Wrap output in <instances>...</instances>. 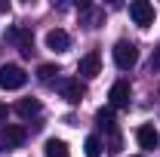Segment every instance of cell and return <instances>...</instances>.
<instances>
[{
  "mask_svg": "<svg viewBox=\"0 0 160 157\" xmlns=\"http://www.w3.org/2000/svg\"><path fill=\"white\" fill-rule=\"evenodd\" d=\"M136 62H139V46L129 43V40H117L114 43V65L120 71H129Z\"/></svg>",
  "mask_w": 160,
  "mask_h": 157,
  "instance_id": "obj_1",
  "label": "cell"
},
{
  "mask_svg": "<svg viewBox=\"0 0 160 157\" xmlns=\"http://www.w3.org/2000/svg\"><path fill=\"white\" fill-rule=\"evenodd\" d=\"M28 83V74L19 65H3L0 68V89H22Z\"/></svg>",
  "mask_w": 160,
  "mask_h": 157,
  "instance_id": "obj_2",
  "label": "cell"
},
{
  "mask_svg": "<svg viewBox=\"0 0 160 157\" xmlns=\"http://www.w3.org/2000/svg\"><path fill=\"white\" fill-rule=\"evenodd\" d=\"M25 139H28L25 126H3V129H0V151H3V154H6V151H16V148L25 145Z\"/></svg>",
  "mask_w": 160,
  "mask_h": 157,
  "instance_id": "obj_3",
  "label": "cell"
},
{
  "mask_svg": "<svg viewBox=\"0 0 160 157\" xmlns=\"http://www.w3.org/2000/svg\"><path fill=\"white\" fill-rule=\"evenodd\" d=\"M59 93H62V99L71 102V105H80L83 96H86V89H83V83H80L77 77H62L59 80Z\"/></svg>",
  "mask_w": 160,
  "mask_h": 157,
  "instance_id": "obj_4",
  "label": "cell"
},
{
  "mask_svg": "<svg viewBox=\"0 0 160 157\" xmlns=\"http://www.w3.org/2000/svg\"><path fill=\"white\" fill-rule=\"evenodd\" d=\"M129 16H132V22H136L139 28H148V25L154 22V6H151L148 0H132V3H129Z\"/></svg>",
  "mask_w": 160,
  "mask_h": 157,
  "instance_id": "obj_5",
  "label": "cell"
},
{
  "mask_svg": "<svg viewBox=\"0 0 160 157\" xmlns=\"http://www.w3.org/2000/svg\"><path fill=\"white\" fill-rule=\"evenodd\" d=\"M6 40H12V43L19 46L22 56H31V53H34V37H31L28 28H9V31H6Z\"/></svg>",
  "mask_w": 160,
  "mask_h": 157,
  "instance_id": "obj_6",
  "label": "cell"
},
{
  "mask_svg": "<svg viewBox=\"0 0 160 157\" xmlns=\"http://www.w3.org/2000/svg\"><path fill=\"white\" fill-rule=\"evenodd\" d=\"M77 71H80V77H86V80L99 77V74H102V56H99V53H86V56L80 59Z\"/></svg>",
  "mask_w": 160,
  "mask_h": 157,
  "instance_id": "obj_7",
  "label": "cell"
},
{
  "mask_svg": "<svg viewBox=\"0 0 160 157\" xmlns=\"http://www.w3.org/2000/svg\"><path fill=\"white\" fill-rule=\"evenodd\" d=\"M108 99H111V108H129V99H132V89H129V83H126V80H117V83L111 86Z\"/></svg>",
  "mask_w": 160,
  "mask_h": 157,
  "instance_id": "obj_8",
  "label": "cell"
},
{
  "mask_svg": "<svg viewBox=\"0 0 160 157\" xmlns=\"http://www.w3.org/2000/svg\"><path fill=\"white\" fill-rule=\"evenodd\" d=\"M136 139H139V145L145 148V151H154V148L160 145V136H157V129H154L151 123L139 126V129H136Z\"/></svg>",
  "mask_w": 160,
  "mask_h": 157,
  "instance_id": "obj_9",
  "label": "cell"
},
{
  "mask_svg": "<svg viewBox=\"0 0 160 157\" xmlns=\"http://www.w3.org/2000/svg\"><path fill=\"white\" fill-rule=\"evenodd\" d=\"M46 46H49L52 53H65V49L71 46V37H68V31H62V28H52V31L46 34Z\"/></svg>",
  "mask_w": 160,
  "mask_h": 157,
  "instance_id": "obj_10",
  "label": "cell"
},
{
  "mask_svg": "<svg viewBox=\"0 0 160 157\" xmlns=\"http://www.w3.org/2000/svg\"><path fill=\"white\" fill-rule=\"evenodd\" d=\"M80 22L86 28H99L102 22H105V9H99V6H83L80 9Z\"/></svg>",
  "mask_w": 160,
  "mask_h": 157,
  "instance_id": "obj_11",
  "label": "cell"
},
{
  "mask_svg": "<svg viewBox=\"0 0 160 157\" xmlns=\"http://www.w3.org/2000/svg\"><path fill=\"white\" fill-rule=\"evenodd\" d=\"M16 114H19V117H34V114H40V102L37 99H22L19 105H16Z\"/></svg>",
  "mask_w": 160,
  "mask_h": 157,
  "instance_id": "obj_12",
  "label": "cell"
},
{
  "mask_svg": "<svg viewBox=\"0 0 160 157\" xmlns=\"http://www.w3.org/2000/svg\"><path fill=\"white\" fill-rule=\"evenodd\" d=\"M43 151H46V157H71L68 154V145H65L62 139H49Z\"/></svg>",
  "mask_w": 160,
  "mask_h": 157,
  "instance_id": "obj_13",
  "label": "cell"
},
{
  "mask_svg": "<svg viewBox=\"0 0 160 157\" xmlns=\"http://www.w3.org/2000/svg\"><path fill=\"white\" fill-rule=\"evenodd\" d=\"M96 123H99L102 129H114L117 123H114V108H99L96 111Z\"/></svg>",
  "mask_w": 160,
  "mask_h": 157,
  "instance_id": "obj_14",
  "label": "cell"
},
{
  "mask_svg": "<svg viewBox=\"0 0 160 157\" xmlns=\"http://www.w3.org/2000/svg\"><path fill=\"white\" fill-rule=\"evenodd\" d=\"M83 151H86V157H102V139L99 136H86Z\"/></svg>",
  "mask_w": 160,
  "mask_h": 157,
  "instance_id": "obj_15",
  "label": "cell"
},
{
  "mask_svg": "<svg viewBox=\"0 0 160 157\" xmlns=\"http://www.w3.org/2000/svg\"><path fill=\"white\" fill-rule=\"evenodd\" d=\"M56 74H59L56 65H40V68H37V80H43V83H52Z\"/></svg>",
  "mask_w": 160,
  "mask_h": 157,
  "instance_id": "obj_16",
  "label": "cell"
},
{
  "mask_svg": "<svg viewBox=\"0 0 160 157\" xmlns=\"http://www.w3.org/2000/svg\"><path fill=\"white\" fill-rule=\"evenodd\" d=\"M108 151H114V154L120 151V133L117 129H111V148H108Z\"/></svg>",
  "mask_w": 160,
  "mask_h": 157,
  "instance_id": "obj_17",
  "label": "cell"
},
{
  "mask_svg": "<svg viewBox=\"0 0 160 157\" xmlns=\"http://www.w3.org/2000/svg\"><path fill=\"white\" fill-rule=\"evenodd\" d=\"M151 71H160V46L154 49V56H151Z\"/></svg>",
  "mask_w": 160,
  "mask_h": 157,
  "instance_id": "obj_18",
  "label": "cell"
},
{
  "mask_svg": "<svg viewBox=\"0 0 160 157\" xmlns=\"http://www.w3.org/2000/svg\"><path fill=\"white\" fill-rule=\"evenodd\" d=\"M6 114H9V111H6V105H0V123L6 120Z\"/></svg>",
  "mask_w": 160,
  "mask_h": 157,
  "instance_id": "obj_19",
  "label": "cell"
},
{
  "mask_svg": "<svg viewBox=\"0 0 160 157\" xmlns=\"http://www.w3.org/2000/svg\"><path fill=\"white\" fill-rule=\"evenodd\" d=\"M0 13H9V3L6 0H0Z\"/></svg>",
  "mask_w": 160,
  "mask_h": 157,
  "instance_id": "obj_20",
  "label": "cell"
}]
</instances>
